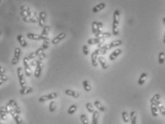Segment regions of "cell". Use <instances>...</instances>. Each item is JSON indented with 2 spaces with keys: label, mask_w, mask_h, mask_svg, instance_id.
I'll return each mask as SVG.
<instances>
[{
  "label": "cell",
  "mask_w": 165,
  "mask_h": 124,
  "mask_svg": "<svg viewBox=\"0 0 165 124\" xmlns=\"http://www.w3.org/2000/svg\"><path fill=\"white\" fill-rule=\"evenodd\" d=\"M42 69H43V62L41 61H39V59L37 60V64H36V69H35V71H34V76L36 78H39L41 74V71H42Z\"/></svg>",
  "instance_id": "7"
},
{
  "label": "cell",
  "mask_w": 165,
  "mask_h": 124,
  "mask_svg": "<svg viewBox=\"0 0 165 124\" xmlns=\"http://www.w3.org/2000/svg\"><path fill=\"white\" fill-rule=\"evenodd\" d=\"M160 98H161V95L159 94H156L155 95H154L152 98L150 99V103L151 104H154L156 103L157 101H160Z\"/></svg>",
  "instance_id": "36"
},
{
  "label": "cell",
  "mask_w": 165,
  "mask_h": 124,
  "mask_svg": "<svg viewBox=\"0 0 165 124\" xmlns=\"http://www.w3.org/2000/svg\"><path fill=\"white\" fill-rule=\"evenodd\" d=\"M98 55H100L98 49H96L91 54V64H92V66H94V67L98 66Z\"/></svg>",
  "instance_id": "9"
},
{
  "label": "cell",
  "mask_w": 165,
  "mask_h": 124,
  "mask_svg": "<svg viewBox=\"0 0 165 124\" xmlns=\"http://www.w3.org/2000/svg\"><path fill=\"white\" fill-rule=\"evenodd\" d=\"M33 91V88L30 86H25V87L21 88L20 89L19 93L21 95H26V94H29L30 93H32Z\"/></svg>",
  "instance_id": "20"
},
{
  "label": "cell",
  "mask_w": 165,
  "mask_h": 124,
  "mask_svg": "<svg viewBox=\"0 0 165 124\" xmlns=\"http://www.w3.org/2000/svg\"><path fill=\"white\" fill-rule=\"evenodd\" d=\"M98 61L99 62L100 65L101 66L102 69H107L108 68V64L107 63L105 59L102 57H98Z\"/></svg>",
  "instance_id": "18"
},
{
  "label": "cell",
  "mask_w": 165,
  "mask_h": 124,
  "mask_svg": "<svg viewBox=\"0 0 165 124\" xmlns=\"http://www.w3.org/2000/svg\"><path fill=\"white\" fill-rule=\"evenodd\" d=\"M66 33H64V32H62V33H61L59 34L58 36H56L53 39H52V41H51V43L53 45H56L57 44H58L61 41H62L63 39H64L66 37Z\"/></svg>",
  "instance_id": "13"
},
{
  "label": "cell",
  "mask_w": 165,
  "mask_h": 124,
  "mask_svg": "<svg viewBox=\"0 0 165 124\" xmlns=\"http://www.w3.org/2000/svg\"><path fill=\"white\" fill-rule=\"evenodd\" d=\"M129 120L131 124H137V114L135 111H131L129 114Z\"/></svg>",
  "instance_id": "29"
},
{
  "label": "cell",
  "mask_w": 165,
  "mask_h": 124,
  "mask_svg": "<svg viewBox=\"0 0 165 124\" xmlns=\"http://www.w3.org/2000/svg\"><path fill=\"white\" fill-rule=\"evenodd\" d=\"M20 15L22 17L23 20L27 23H33L31 19V16L33 14V11L31 10L29 7L26 5H22L20 7Z\"/></svg>",
  "instance_id": "1"
},
{
  "label": "cell",
  "mask_w": 165,
  "mask_h": 124,
  "mask_svg": "<svg viewBox=\"0 0 165 124\" xmlns=\"http://www.w3.org/2000/svg\"><path fill=\"white\" fill-rule=\"evenodd\" d=\"M1 120H2V119H1V116H0V121H1Z\"/></svg>",
  "instance_id": "49"
},
{
  "label": "cell",
  "mask_w": 165,
  "mask_h": 124,
  "mask_svg": "<svg viewBox=\"0 0 165 124\" xmlns=\"http://www.w3.org/2000/svg\"><path fill=\"white\" fill-rule=\"evenodd\" d=\"M43 51H44V49H43L42 47H41V48H39L37 51H35L33 52V53H31L29 57H27L28 60L31 61V60H33V59H34L37 58V57L39 56L40 54H41L42 53H43Z\"/></svg>",
  "instance_id": "12"
},
{
  "label": "cell",
  "mask_w": 165,
  "mask_h": 124,
  "mask_svg": "<svg viewBox=\"0 0 165 124\" xmlns=\"http://www.w3.org/2000/svg\"><path fill=\"white\" fill-rule=\"evenodd\" d=\"M5 109H6V111H7V114H9L12 117H13L14 120V121L16 122V123L17 124H22L23 123V122H22V120L21 119V118L19 117V115L18 114H17L14 110L10 106H9L8 104L6 105V106H5Z\"/></svg>",
  "instance_id": "3"
},
{
  "label": "cell",
  "mask_w": 165,
  "mask_h": 124,
  "mask_svg": "<svg viewBox=\"0 0 165 124\" xmlns=\"http://www.w3.org/2000/svg\"><path fill=\"white\" fill-rule=\"evenodd\" d=\"M46 14L44 12H40L39 17V25L41 27H44V24L46 23Z\"/></svg>",
  "instance_id": "15"
},
{
  "label": "cell",
  "mask_w": 165,
  "mask_h": 124,
  "mask_svg": "<svg viewBox=\"0 0 165 124\" xmlns=\"http://www.w3.org/2000/svg\"><path fill=\"white\" fill-rule=\"evenodd\" d=\"M37 59H33V60H31V63H30V64H31V66H36V64H37Z\"/></svg>",
  "instance_id": "44"
},
{
  "label": "cell",
  "mask_w": 165,
  "mask_h": 124,
  "mask_svg": "<svg viewBox=\"0 0 165 124\" xmlns=\"http://www.w3.org/2000/svg\"><path fill=\"white\" fill-rule=\"evenodd\" d=\"M57 96H58V94L56 93V92H53V93H51L49 94H47V95H44V96H41L39 98V101L40 103H43V102H45V101L54 99V98H57Z\"/></svg>",
  "instance_id": "6"
},
{
  "label": "cell",
  "mask_w": 165,
  "mask_h": 124,
  "mask_svg": "<svg viewBox=\"0 0 165 124\" xmlns=\"http://www.w3.org/2000/svg\"><path fill=\"white\" fill-rule=\"evenodd\" d=\"M147 74L146 72L142 73L139 78L138 81H137V84H138L139 86H142L143 84H145L146 80H147Z\"/></svg>",
  "instance_id": "19"
},
{
  "label": "cell",
  "mask_w": 165,
  "mask_h": 124,
  "mask_svg": "<svg viewBox=\"0 0 165 124\" xmlns=\"http://www.w3.org/2000/svg\"><path fill=\"white\" fill-rule=\"evenodd\" d=\"M27 37L29 39L34 41H40L44 39V38H43L41 35H39V34H33V33H28V34H27Z\"/></svg>",
  "instance_id": "14"
},
{
  "label": "cell",
  "mask_w": 165,
  "mask_h": 124,
  "mask_svg": "<svg viewBox=\"0 0 165 124\" xmlns=\"http://www.w3.org/2000/svg\"><path fill=\"white\" fill-rule=\"evenodd\" d=\"M163 42H164V44H165V32H164V37H163Z\"/></svg>",
  "instance_id": "47"
},
{
  "label": "cell",
  "mask_w": 165,
  "mask_h": 124,
  "mask_svg": "<svg viewBox=\"0 0 165 124\" xmlns=\"http://www.w3.org/2000/svg\"><path fill=\"white\" fill-rule=\"evenodd\" d=\"M7 104L12 108L17 114H18L19 115L20 114H21V108H20V107L19 106L18 104H17V102L14 101V100H13V99L9 100Z\"/></svg>",
  "instance_id": "11"
},
{
  "label": "cell",
  "mask_w": 165,
  "mask_h": 124,
  "mask_svg": "<svg viewBox=\"0 0 165 124\" xmlns=\"http://www.w3.org/2000/svg\"><path fill=\"white\" fill-rule=\"evenodd\" d=\"M0 124H3V123H0Z\"/></svg>",
  "instance_id": "51"
},
{
  "label": "cell",
  "mask_w": 165,
  "mask_h": 124,
  "mask_svg": "<svg viewBox=\"0 0 165 124\" xmlns=\"http://www.w3.org/2000/svg\"><path fill=\"white\" fill-rule=\"evenodd\" d=\"M102 42V41L101 39H98V38H90V39H88V41H87V43L88 45H93V44H100Z\"/></svg>",
  "instance_id": "22"
},
{
  "label": "cell",
  "mask_w": 165,
  "mask_h": 124,
  "mask_svg": "<svg viewBox=\"0 0 165 124\" xmlns=\"http://www.w3.org/2000/svg\"><path fill=\"white\" fill-rule=\"evenodd\" d=\"M17 76L19 78V84L21 86V87L23 88L26 86V81L24 78V76H23V69L21 67L17 68Z\"/></svg>",
  "instance_id": "5"
},
{
  "label": "cell",
  "mask_w": 165,
  "mask_h": 124,
  "mask_svg": "<svg viewBox=\"0 0 165 124\" xmlns=\"http://www.w3.org/2000/svg\"><path fill=\"white\" fill-rule=\"evenodd\" d=\"M122 119H123V121H124L125 123H129V115L127 111H122Z\"/></svg>",
  "instance_id": "35"
},
{
  "label": "cell",
  "mask_w": 165,
  "mask_h": 124,
  "mask_svg": "<svg viewBox=\"0 0 165 124\" xmlns=\"http://www.w3.org/2000/svg\"><path fill=\"white\" fill-rule=\"evenodd\" d=\"M23 66H24V72L27 77H30L31 75V68H30V65L29 64V60L27 59V57H24L23 60Z\"/></svg>",
  "instance_id": "8"
},
{
  "label": "cell",
  "mask_w": 165,
  "mask_h": 124,
  "mask_svg": "<svg viewBox=\"0 0 165 124\" xmlns=\"http://www.w3.org/2000/svg\"><path fill=\"white\" fill-rule=\"evenodd\" d=\"M98 118H99V113L98 111H94L92 113V123L91 124H98Z\"/></svg>",
  "instance_id": "26"
},
{
  "label": "cell",
  "mask_w": 165,
  "mask_h": 124,
  "mask_svg": "<svg viewBox=\"0 0 165 124\" xmlns=\"http://www.w3.org/2000/svg\"><path fill=\"white\" fill-rule=\"evenodd\" d=\"M122 41L121 40H115L112 41L111 43L108 44V49H111L112 48H115V47H117L120 46L122 44Z\"/></svg>",
  "instance_id": "23"
},
{
  "label": "cell",
  "mask_w": 165,
  "mask_h": 124,
  "mask_svg": "<svg viewBox=\"0 0 165 124\" xmlns=\"http://www.w3.org/2000/svg\"><path fill=\"white\" fill-rule=\"evenodd\" d=\"M105 7V3H100L98 5H96L92 8V12L93 13H97L100 11H101Z\"/></svg>",
  "instance_id": "25"
},
{
  "label": "cell",
  "mask_w": 165,
  "mask_h": 124,
  "mask_svg": "<svg viewBox=\"0 0 165 124\" xmlns=\"http://www.w3.org/2000/svg\"><path fill=\"white\" fill-rule=\"evenodd\" d=\"M76 110H77V106L75 105V104H73L68 109V114H69V115H73L76 112Z\"/></svg>",
  "instance_id": "37"
},
{
  "label": "cell",
  "mask_w": 165,
  "mask_h": 124,
  "mask_svg": "<svg viewBox=\"0 0 165 124\" xmlns=\"http://www.w3.org/2000/svg\"><path fill=\"white\" fill-rule=\"evenodd\" d=\"M65 94L69 96L74 98H78L80 96V94L78 92H77L76 91L71 90V89H66L65 91Z\"/></svg>",
  "instance_id": "17"
},
{
  "label": "cell",
  "mask_w": 165,
  "mask_h": 124,
  "mask_svg": "<svg viewBox=\"0 0 165 124\" xmlns=\"http://www.w3.org/2000/svg\"><path fill=\"white\" fill-rule=\"evenodd\" d=\"M120 12L116 9L113 13V20H112V34L114 36H117L119 34V21Z\"/></svg>",
  "instance_id": "2"
},
{
  "label": "cell",
  "mask_w": 165,
  "mask_h": 124,
  "mask_svg": "<svg viewBox=\"0 0 165 124\" xmlns=\"http://www.w3.org/2000/svg\"><path fill=\"white\" fill-rule=\"evenodd\" d=\"M165 61V53L163 51H161L159 54V59L158 62L159 64H163Z\"/></svg>",
  "instance_id": "34"
},
{
  "label": "cell",
  "mask_w": 165,
  "mask_h": 124,
  "mask_svg": "<svg viewBox=\"0 0 165 124\" xmlns=\"http://www.w3.org/2000/svg\"><path fill=\"white\" fill-rule=\"evenodd\" d=\"M5 70H4V69L2 68L1 66H0V74H5Z\"/></svg>",
  "instance_id": "45"
},
{
  "label": "cell",
  "mask_w": 165,
  "mask_h": 124,
  "mask_svg": "<svg viewBox=\"0 0 165 124\" xmlns=\"http://www.w3.org/2000/svg\"><path fill=\"white\" fill-rule=\"evenodd\" d=\"M82 53H83V54H84L85 56H87V55H88V54H89V49H88V45H86V44H84V45L82 46Z\"/></svg>",
  "instance_id": "42"
},
{
  "label": "cell",
  "mask_w": 165,
  "mask_h": 124,
  "mask_svg": "<svg viewBox=\"0 0 165 124\" xmlns=\"http://www.w3.org/2000/svg\"><path fill=\"white\" fill-rule=\"evenodd\" d=\"M50 31V27L49 26H44L43 27V31H42V33H41V36L44 38V39L48 37V34H49V32Z\"/></svg>",
  "instance_id": "32"
},
{
  "label": "cell",
  "mask_w": 165,
  "mask_h": 124,
  "mask_svg": "<svg viewBox=\"0 0 165 124\" xmlns=\"http://www.w3.org/2000/svg\"><path fill=\"white\" fill-rule=\"evenodd\" d=\"M80 119L82 124H89V121H88V117L86 116V114H81L80 116Z\"/></svg>",
  "instance_id": "38"
},
{
  "label": "cell",
  "mask_w": 165,
  "mask_h": 124,
  "mask_svg": "<svg viewBox=\"0 0 165 124\" xmlns=\"http://www.w3.org/2000/svg\"><path fill=\"white\" fill-rule=\"evenodd\" d=\"M82 86H83V88L86 92H90L91 91V86H90V82L88 81H82Z\"/></svg>",
  "instance_id": "30"
},
{
  "label": "cell",
  "mask_w": 165,
  "mask_h": 124,
  "mask_svg": "<svg viewBox=\"0 0 165 124\" xmlns=\"http://www.w3.org/2000/svg\"><path fill=\"white\" fill-rule=\"evenodd\" d=\"M162 21H163V24H164V28H165V17L162 19Z\"/></svg>",
  "instance_id": "46"
},
{
  "label": "cell",
  "mask_w": 165,
  "mask_h": 124,
  "mask_svg": "<svg viewBox=\"0 0 165 124\" xmlns=\"http://www.w3.org/2000/svg\"><path fill=\"white\" fill-rule=\"evenodd\" d=\"M7 111L5 109V107L2 106L0 108V116H1V119L2 121H4L6 119V116H7Z\"/></svg>",
  "instance_id": "33"
},
{
  "label": "cell",
  "mask_w": 165,
  "mask_h": 124,
  "mask_svg": "<svg viewBox=\"0 0 165 124\" xmlns=\"http://www.w3.org/2000/svg\"><path fill=\"white\" fill-rule=\"evenodd\" d=\"M0 1H1V0H0Z\"/></svg>",
  "instance_id": "52"
},
{
  "label": "cell",
  "mask_w": 165,
  "mask_h": 124,
  "mask_svg": "<svg viewBox=\"0 0 165 124\" xmlns=\"http://www.w3.org/2000/svg\"><path fill=\"white\" fill-rule=\"evenodd\" d=\"M0 35H1V30H0Z\"/></svg>",
  "instance_id": "50"
},
{
  "label": "cell",
  "mask_w": 165,
  "mask_h": 124,
  "mask_svg": "<svg viewBox=\"0 0 165 124\" xmlns=\"http://www.w3.org/2000/svg\"><path fill=\"white\" fill-rule=\"evenodd\" d=\"M111 33L110 32H101L100 34H96L95 35L96 38H98V39H102L103 38H108V37H111Z\"/></svg>",
  "instance_id": "28"
},
{
  "label": "cell",
  "mask_w": 165,
  "mask_h": 124,
  "mask_svg": "<svg viewBox=\"0 0 165 124\" xmlns=\"http://www.w3.org/2000/svg\"><path fill=\"white\" fill-rule=\"evenodd\" d=\"M43 44H42V48H43L44 50L47 49L49 47V39L47 37L45 39H43Z\"/></svg>",
  "instance_id": "40"
},
{
  "label": "cell",
  "mask_w": 165,
  "mask_h": 124,
  "mask_svg": "<svg viewBox=\"0 0 165 124\" xmlns=\"http://www.w3.org/2000/svg\"><path fill=\"white\" fill-rule=\"evenodd\" d=\"M4 82L3 81H0V86H1V85H2V84H3Z\"/></svg>",
  "instance_id": "48"
},
{
  "label": "cell",
  "mask_w": 165,
  "mask_h": 124,
  "mask_svg": "<svg viewBox=\"0 0 165 124\" xmlns=\"http://www.w3.org/2000/svg\"><path fill=\"white\" fill-rule=\"evenodd\" d=\"M153 104H155L157 106V107L158 108V110L160 112V114H162V116H165V108L164 107V106L162 104V102L160 101H157L156 103H154Z\"/></svg>",
  "instance_id": "21"
},
{
  "label": "cell",
  "mask_w": 165,
  "mask_h": 124,
  "mask_svg": "<svg viewBox=\"0 0 165 124\" xmlns=\"http://www.w3.org/2000/svg\"><path fill=\"white\" fill-rule=\"evenodd\" d=\"M17 40H18V41H19V44L21 46V47H23V48H25V47H27L28 44H27V42L26 41V40L24 39V38H23V37L22 36V35H21V34L18 35L17 37Z\"/></svg>",
  "instance_id": "24"
},
{
  "label": "cell",
  "mask_w": 165,
  "mask_h": 124,
  "mask_svg": "<svg viewBox=\"0 0 165 124\" xmlns=\"http://www.w3.org/2000/svg\"><path fill=\"white\" fill-rule=\"evenodd\" d=\"M20 55H21V49L19 47H17L14 49V53L13 59H12V65H17L19 60Z\"/></svg>",
  "instance_id": "10"
},
{
  "label": "cell",
  "mask_w": 165,
  "mask_h": 124,
  "mask_svg": "<svg viewBox=\"0 0 165 124\" xmlns=\"http://www.w3.org/2000/svg\"><path fill=\"white\" fill-rule=\"evenodd\" d=\"M56 105L55 101H51V103L49 104V111L51 113H53L54 111H56Z\"/></svg>",
  "instance_id": "41"
},
{
  "label": "cell",
  "mask_w": 165,
  "mask_h": 124,
  "mask_svg": "<svg viewBox=\"0 0 165 124\" xmlns=\"http://www.w3.org/2000/svg\"><path fill=\"white\" fill-rule=\"evenodd\" d=\"M94 106H95L100 111H101V112H104V111H105V106H104L99 101H98V100H96V101H94Z\"/></svg>",
  "instance_id": "27"
},
{
  "label": "cell",
  "mask_w": 165,
  "mask_h": 124,
  "mask_svg": "<svg viewBox=\"0 0 165 124\" xmlns=\"http://www.w3.org/2000/svg\"><path fill=\"white\" fill-rule=\"evenodd\" d=\"M102 27H103V24H102V22L94 21L92 23V34L96 35V34H100V33H101V32H102Z\"/></svg>",
  "instance_id": "4"
},
{
  "label": "cell",
  "mask_w": 165,
  "mask_h": 124,
  "mask_svg": "<svg viewBox=\"0 0 165 124\" xmlns=\"http://www.w3.org/2000/svg\"><path fill=\"white\" fill-rule=\"evenodd\" d=\"M7 79H8V78H7V76L5 74H0V81L4 82V81H7Z\"/></svg>",
  "instance_id": "43"
},
{
  "label": "cell",
  "mask_w": 165,
  "mask_h": 124,
  "mask_svg": "<svg viewBox=\"0 0 165 124\" xmlns=\"http://www.w3.org/2000/svg\"><path fill=\"white\" fill-rule=\"evenodd\" d=\"M122 54V49H116L115 50L113 51L111 54H110L109 59L110 61H114L117 57L119 56L120 54Z\"/></svg>",
  "instance_id": "16"
},
{
  "label": "cell",
  "mask_w": 165,
  "mask_h": 124,
  "mask_svg": "<svg viewBox=\"0 0 165 124\" xmlns=\"http://www.w3.org/2000/svg\"><path fill=\"white\" fill-rule=\"evenodd\" d=\"M86 108L90 114H92V113L94 112V108H93V106H92V104H91V103L88 102V103L86 104Z\"/></svg>",
  "instance_id": "39"
},
{
  "label": "cell",
  "mask_w": 165,
  "mask_h": 124,
  "mask_svg": "<svg viewBox=\"0 0 165 124\" xmlns=\"http://www.w3.org/2000/svg\"><path fill=\"white\" fill-rule=\"evenodd\" d=\"M151 113L154 117L158 116V108H157L156 105L153 104H151Z\"/></svg>",
  "instance_id": "31"
}]
</instances>
